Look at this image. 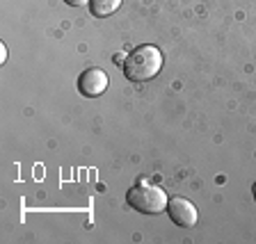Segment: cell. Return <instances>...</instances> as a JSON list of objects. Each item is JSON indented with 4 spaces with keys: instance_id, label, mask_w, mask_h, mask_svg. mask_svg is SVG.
Wrapping results in <instances>:
<instances>
[{
    "instance_id": "7a4b0ae2",
    "label": "cell",
    "mask_w": 256,
    "mask_h": 244,
    "mask_svg": "<svg viewBox=\"0 0 256 244\" xmlns=\"http://www.w3.org/2000/svg\"><path fill=\"white\" fill-rule=\"evenodd\" d=\"M126 201L130 203V208H135L142 215H160L167 210V192L158 185L151 183H138L135 187H130L126 194Z\"/></svg>"
},
{
    "instance_id": "6da1fadb",
    "label": "cell",
    "mask_w": 256,
    "mask_h": 244,
    "mask_svg": "<svg viewBox=\"0 0 256 244\" xmlns=\"http://www.w3.org/2000/svg\"><path fill=\"white\" fill-rule=\"evenodd\" d=\"M162 69V53H160L156 46H140L135 48L133 53L126 57L124 62V73L126 78L135 80V82H144V80H151L160 73Z\"/></svg>"
},
{
    "instance_id": "5b68a950",
    "label": "cell",
    "mask_w": 256,
    "mask_h": 244,
    "mask_svg": "<svg viewBox=\"0 0 256 244\" xmlns=\"http://www.w3.org/2000/svg\"><path fill=\"white\" fill-rule=\"evenodd\" d=\"M122 7V0H90V11L96 18H106Z\"/></svg>"
},
{
    "instance_id": "8992f818",
    "label": "cell",
    "mask_w": 256,
    "mask_h": 244,
    "mask_svg": "<svg viewBox=\"0 0 256 244\" xmlns=\"http://www.w3.org/2000/svg\"><path fill=\"white\" fill-rule=\"evenodd\" d=\"M66 5L71 7H82V5H90V0H64Z\"/></svg>"
},
{
    "instance_id": "277c9868",
    "label": "cell",
    "mask_w": 256,
    "mask_h": 244,
    "mask_svg": "<svg viewBox=\"0 0 256 244\" xmlns=\"http://www.w3.org/2000/svg\"><path fill=\"white\" fill-rule=\"evenodd\" d=\"M108 73L101 69H87L85 73L78 78V89L82 96L87 98H94V96H101L108 89Z\"/></svg>"
},
{
    "instance_id": "52a82bcc",
    "label": "cell",
    "mask_w": 256,
    "mask_h": 244,
    "mask_svg": "<svg viewBox=\"0 0 256 244\" xmlns=\"http://www.w3.org/2000/svg\"><path fill=\"white\" fill-rule=\"evenodd\" d=\"M252 192H254V199H256V183H254V187H252Z\"/></svg>"
},
{
    "instance_id": "3957f363",
    "label": "cell",
    "mask_w": 256,
    "mask_h": 244,
    "mask_svg": "<svg viewBox=\"0 0 256 244\" xmlns=\"http://www.w3.org/2000/svg\"><path fill=\"white\" fill-rule=\"evenodd\" d=\"M167 213H170L172 222H174L176 226H183V229H192L199 219V213H197V208H194V203L188 201V199H183V197L170 199V203H167Z\"/></svg>"
}]
</instances>
